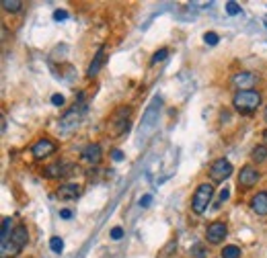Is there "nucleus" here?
<instances>
[{
  "mask_svg": "<svg viewBox=\"0 0 267 258\" xmlns=\"http://www.w3.org/2000/svg\"><path fill=\"white\" fill-rule=\"evenodd\" d=\"M261 104V95L257 90H238L235 97H232V107L238 113H253Z\"/></svg>",
  "mask_w": 267,
  "mask_h": 258,
  "instance_id": "1",
  "label": "nucleus"
},
{
  "mask_svg": "<svg viewBox=\"0 0 267 258\" xmlns=\"http://www.w3.org/2000/svg\"><path fill=\"white\" fill-rule=\"evenodd\" d=\"M212 197H214V186L210 182H204L197 186V191L193 193V199H191V209L193 213L202 215L204 211L208 209V205L212 203Z\"/></svg>",
  "mask_w": 267,
  "mask_h": 258,
  "instance_id": "2",
  "label": "nucleus"
},
{
  "mask_svg": "<svg viewBox=\"0 0 267 258\" xmlns=\"http://www.w3.org/2000/svg\"><path fill=\"white\" fill-rule=\"evenodd\" d=\"M230 174H232V164L226 158H218L210 166V179L214 182H224Z\"/></svg>",
  "mask_w": 267,
  "mask_h": 258,
  "instance_id": "3",
  "label": "nucleus"
},
{
  "mask_svg": "<svg viewBox=\"0 0 267 258\" xmlns=\"http://www.w3.org/2000/svg\"><path fill=\"white\" fill-rule=\"evenodd\" d=\"M74 172H78L76 164L56 162V164H52V166L45 168V177H50V179H66V177H72Z\"/></svg>",
  "mask_w": 267,
  "mask_h": 258,
  "instance_id": "4",
  "label": "nucleus"
},
{
  "mask_svg": "<svg viewBox=\"0 0 267 258\" xmlns=\"http://www.w3.org/2000/svg\"><path fill=\"white\" fill-rule=\"evenodd\" d=\"M130 113H132V109L130 107H119L118 111L113 113V119H111V125H115V129H113V135H121L125 129H127V119H130Z\"/></svg>",
  "mask_w": 267,
  "mask_h": 258,
  "instance_id": "5",
  "label": "nucleus"
},
{
  "mask_svg": "<svg viewBox=\"0 0 267 258\" xmlns=\"http://www.w3.org/2000/svg\"><path fill=\"white\" fill-rule=\"evenodd\" d=\"M261 179L259 170L251 166V164H247V166L240 168V174H238V186H242V189H249V186L257 184V181Z\"/></svg>",
  "mask_w": 267,
  "mask_h": 258,
  "instance_id": "6",
  "label": "nucleus"
},
{
  "mask_svg": "<svg viewBox=\"0 0 267 258\" xmlns=\"http://www.w3.org/2000/svg\"><path fill=\"white\" fill-rule=\"evenodd\" d=\"M226 233H228V228H226L224 221H214V224L208 226L206 238H208V242H210V244H220L226 238Z\"/></svg>",
  "mask_w": 267,
  "mask_h": 258,
  "instance_id": "7",
  "label": "nucleus"
},
{
  "mask_svg": "<svg viewBox=\"0 0 267 258\" xmlns=\"http://www.w3.org/2000/svg\"><path fill=\"white\" fill-rule=\"evenodd\" d=\"M54 152H56V144L50 142V139H39V142H35V144H33V148H31V154H33V158H35V160L48 158V156L54 154Z\"/></svg>",
  "mask_w": 267,
  "mask_h": 258,
  "instance_id": "8",
  "label": "nucleus"
},
{
  "mask_svg": "<svg viewBox=\"0 0 267 258\" xmlns=\"http://www.w3.org/2000/svg\"><path fill=\"white\" fill-rule=\"evenodd\" d=\"M83 115H85V104H83V103H74V107L62 117V125L78 127L80 119H83Z\"/></svg>",
  "mask_w": 267,
  "mask_h": 258,
  "instance_id": "9",
  "label": "nucleus"
},
{
  "mask_svg": "<svg viewBox=\"0 0 267 258\" xmlns=\"http://www.w3.org/2000/svg\"><path fill=\"white\" fill-rule=\"evenodd\" d=\"M160 104H162V101H160L158 97H154V99H152V103L148 104V109H146V113H144V117H142V123H144V127H152V125L156 123Z\"/></svg>",
  "mask_w": 267,
  "mask_h": 258,
  "instance_id": "10",
  "label": "nucleus"
},
{
  "mask_svg": "<svg viewBox=\"0 0 267 258\" xmlns=\"http://www.w3.org/2000/svg\"><path fill=\"white\" fill-rule=\"evenodd\" d=\"M80 158H83L87 164H90V166H99V162H101V146L99 144H89L83 150Z\"/></svg>",
  "mask_w": 267,
  "mask_h": 258,
  "instance_id": "11",
  "label": "nucleus"
},
{
  "mask_svg": "<svg viewBox=\"0 0 267 258\" xmlns=\"http://www.w3.org/2000/svg\"><path fill=\"white\" fill-rule=\"evenodd\" d=\"M78 195H80V186L74 184V182L58 186V191H56V197L60 199V201H72V199H76Z\"/></svg>",
  "mask_w": 267,
  "mask_h": 258,
  "instance_id": "12",
  "label": "nucleus"
},
{
  "mask_svg": "<svg viewBox=\"0 0 267 258\" xmlns=\"http://www.w3.org/2000/svg\"><path fill=\"white\" fill-rule=\"evenodd\" d=\"M232 82H235V86L238 90H253V84L257 82V76L251 74V72H238L235 78H232Z\"/></svg>",
  "mask_w": 267,
  "mask_h": 258,
  "instance_id": "13",
  "label": "nucleus"
},
{
  "mask_svg": "<svg viewBox=\"0 0 267 258\" xmlns=\"http://www.w3.org/2000/svg\"><path fill=\"white\" fill-rule=\"evenodd\" d=\"M10 240H13V244L17 246L19 250H23L29 244V232H27V228L25 226H17L13 230V236H10Z\"/></svg>",
  "mask_w": 267,
  "mask_h": 258,
  "instance_id": "14",
  "label": "nucleus"
},
{
  "mask_svg": "<svg viewBox=\"0 0 267 258\" xmlns=\"http://www.w3.org/2000/svg\"><path fill=\"white\" fill-rule=\"evenodd\" d=\"M251 209L257 215H267V191H261L251 199Z\"/></svg>",
  "mask_w": 267,
  "mask_h": 258,
  "instance_id": "15",
  "label": "nucleus"
},
{
  "mask_svg": "<svg viewBox=\"0 0 267 258\" xmlns=\"http://www.w3.org/2000/svg\"><path fill=\"white\" fill-rule=\"evenodd\" d=\"M103 64H105V52H103V48L97 52V55H95V60L90 62V66H89V70H87V76L89 78H95L97 74H99V70L103 68Z\"/></svg>",
  "mask_w": 267,
  "mask_h": 258,
  "instance_id": "16",
  "label": "nucleus"
},
{
  "mask_svg": "<svg viewBox=\"0 0 267 258\" xmlns=\"http://www.w3.org/2000/svg\"><path fill=\"white\" fill-rule=\"evenodd\" d=\"M10 228H13V219H10V217H4V219H2V233H0V244L10 242V236H13Z\"/></svg>",
  "mask_w": 267,
  "mask_h": 258,
  "instance_id": "17",
  "label": "nucleus"
},
{
  "mask_svg": "<svg viewBox=\"0 0 267 258\" xmlns=\"http://www.w3.org/2000/svg\"><path fill=\"white\" fill-rule=\"evenodd\" d=\"M251 160L257 162V164L265 162L267 160V146H255L253 152H251Z\"/></svg>",
  "mask_w": 267,
  "mask_h": 258,
  "instance_id": "18",
  "label": "nucleus"
},
{
  "mask_svg": "<svg viewBox=\"0 0 267 258\" xmlns=\"http://www.w3.org/2000/svg\"><path fill=\"white\" fill-rule=\"evenodd\" d=\"M2 8L6 13H19L23 8V2H19V0H2Z\"/></svg>",
  "mask_w": 267,
  "mask_h": 258,
  "instance_id": "19",
  "label": "nucleus"
},
{
  "mask_svg": "<svg viewBox=\"0 0 267 258\" xmlns=\"http://www.w3.org/2000/svg\"><path fill=\"white\" fill-rule=\"evenodd\" d=\"M191 256H193V258H206V256H208V246H204V244H193V246H191Z\"/></svg>",
  "mask_w": 267,
  "mask_h": 258,
  "instance_id": "20",
  "label": "nucleus"
},
{
  "mask_svg": "<svg viewBox=\"0 0 267 258\" xmlns=\"http://www.w3.org/2000/svg\"><path fill=\"white\" fill-rule=\"evenodd\" d=\"M222 258H240V248L238 246H224Z\"/></svg>",
  "mask_w": 267,
  "mask_h": 258,
  "instance_id": "21",
  "label": "nucleus"
},
{
  "mask_svg": "<svg viewBox=\"0 0 267 258\" xmlns=\"http://www.w3.org/2000/svg\"><path fill=\"white\" fill-rule=\"evenodd\" d=\"M50 248H52V252H56V254H60V252L64 250V242H62V238H58V236H54V238L50 240Z\"/></svg>",
  "mask_w": 267,
  "mask_h": 258,
  "instance_id": "22",
  "label": "nucleus"
},
{
  "mask_svg": "<svg viewBox=\"0 0 267 258\" xmlns=\"http://www.w3.org/2000/svg\"><path fill=\"white\" fill-rule=\"evenodd\" d=\"M167 55H169V50H158V52L152 55V60H150V64H152V66H156L158 62L167 60Z\"/></svg>",
  "mask_w": 267,
  "mask_h": 258,
  "instance_id": "23",
  "label": "nucleus"
},
{
  "mask_svg": "<svg viewBox=\"0 0 267 258\" xmlns=\"http://www.w3.org/2000/svg\"><path fill=\"white\" fill-rule=\"evenodd\" d=\"M226 13H228L230 17L238 15V13H240V4H237V2H228V4H226Z\"/></svg>",
  "mask_w": 267,
  "mask_h": 258,
  "instance_id": "24",
  "label": "nucleus"
},
{
  "mask_svg": "<svg viewBox=\"0 0 267 258\" xmlns=\"http://www.w3.org/2000/svg\"><path fill=\"white\" fill-rule=\"evenodd\" d=\"M204 41H206L208 45H216V43L220 41V37H218L216 33H212V31H210V33H206V35H204Z\"/></svg>",
  "mask_w": 267,
  "mask_h": 258,
  "instance_id": "25",
  "label": "nucleus"
},
{
  "mask_svg": "<svg viewBox=\"0 0 267 258\" xmlns=\"http://www.w3.org/2000/svg\"><path fill=\"white\" fill-rule=\"evenodd\" d=\"M68 19V13L64 8H58V10H54V21H66Z\"/></svg>",
  "mask_w": 267,
  "mask_h": 258,
  "instance_id": "26",
  "label": "nucleus"
},
{
  "mask_svg": "<svg viewBox=\"0 0 267 258\" xmlns=\"http://www.w3.org/2000/svg\"><path fill=\"white\" fill-rule=\"evenodd\" d=\"M228 197H230V191L228 189H224V191H220V199H218V203H216V209L222 205L224 201H228Z\"/></svg>",
  "mask_w": 267,
  "mask_h": 258,
  "instance_id": "27",
  "label": "nucleus"
},
{
  "mask_svg": "<svg viewBox=\"0 0 267 258\" xmlns=\"http://www.w3.org/2000/svg\"><path fill=\"white\" fill-rule=\"evenodd\" d=\"M123 238V228H113L111 230V240H121Z\"/></svg>",
  "mask_w": 267,
  "mask_h": 258,
  "instance_id": "28",
  "label": "nucleus"
},
{
  "mask_svg": "<svg viewBox=\"0 0 267 258\" xmlns=\"http://www.w3.org/2000/svg\"><path fill=\"white\" fill-rule=\"evenodd\" d=\"M52 104H56V107H62V104H64V97L62 95H54L52 97Z\"/></svg>",
  "mask_w": 267,
  "mask_h": 258,
  "instance_id": "29",
  "label": "nucleus"
},
{
  "mask_svg": "<svg viewBox=\"0 0 267 258\" xmlns=\"http://www.w3.org/2000/svg\"><path fill=\"white\" fill-rule=\"evenodd\" d=\"M111 158H113L115 162H121V160H123V152H121V150H113V152H111Z\"/></svg>",
  "mask_w": 267,
  "mask_h": 258,
  "instance_id": "30",
  "label": "nucleus"
},
{
  "mask_svg": "<svg viewBox=\"0 0 267 258\" xmlns=\"http://www.w3.org/2000/svg\"><path fill=\"white\" fill-rule=\"evenodd\" d=\"M150 203H152V197H150V195H144V197L140 199V205H142V207H148Z\"/></svg>",
  "mask_w": 267,
  "mask_h": 258,
  "instance_id": "31",
  "label": "nucleus"
},
{
  "mask_svg": "<svg viewBox=\"0 0 267 258\" xmlns=\"http://www.w3.org/2000/svg\"><path fill=\"white\" fill-rule=\"evenodd\" d=\"M60 217H62V219H70V217H72V211H70V209H62V211H60Z\"/></svg>",
  "mask_w": 267,
  "mask_h": 258,
  "instance_id": "32",
  "label": "nucleus"
},
{
  "mask_svg": "<svg viewBox=\"0 0 267 258\" xmlns=\"http://www.w3.org/2000/svg\"><path fill=\"white\" fill-rule=\"evenodd\" d=\"M265 123H267V107H265Z\"/></svg>",
  "mask_w": 267,
  "mask_h": 258,
  "instance_id": "33",
  "label": "nucleus"
},
{
  "mask_svg": "<svg viewBox=\"0 0 267 258\" xmlns=\"http://www.w3.org/2000/svg\"><path fill=\"white\" fill-rule=\"evenodd\" d=\"M265 139H267V133H265Z\"/></svg>",
  "mask_w": 267,
  "mask_h": 258,
  "instance_id": "34",
  "label": "nucleus"
}]
</instances>
